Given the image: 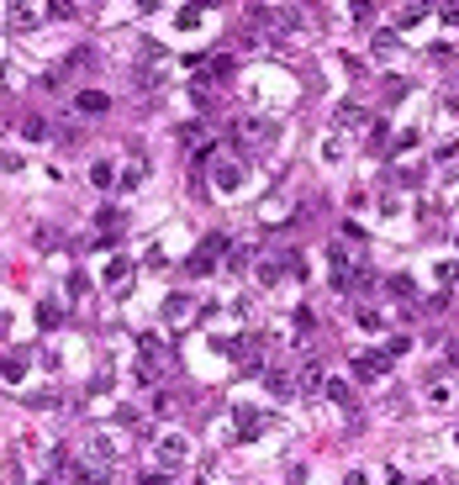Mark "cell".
Returning <instances> with one entry per match:
<instances>
[{
    "instance_id": "cell-1",
    "label": "cell",
    "mask_w": 459,
    "mask_h": 485,
    "mask_svg": "<svg viewBox=\"0 0 459 485\" xmlns=\"http://www.w3.org/2000/svg\"><path fill=\"white\" fill-rule=\"evenodd\" d=\"M174 364V354L164 343H153V338H143V354H137V380H164Z\"/></svg>"
},
{
    "instance_id": "cell-20",
    "label": "cell",
    "mask_w": 459,
    "mask_h": 485,
    "mask_svg": "<svg viewBox=\"0 0 459 485\" xmlns=\"http://www.w3.org/2000/svg\"><path fill=\"white\" fill-rule=\"evenodd\" d=\"M37 322H43V327L53 332V327H59V306H53V301H43V311H37Z\"/></svg>"
},
{
    "instance_id": "cell-2",
    "label": "cell",
    "mask_w": 459,
    "mask_h": 485,
    "mask_svg": "<svg viewBox=\"0 0 459 485\" xmlns=\"http://www.w3.org/2000/svg\"><path fill=\"white\" fill-rule=\"evenodd\" d=\"M227 137H232V142H248V148H264V142L275 137V121H264V117H243V121H232Z\"/></svg>"
},
{
    "instance_id": "cell-19",
    "label": "cell",
    "mask_w": 459,
    "mask_h": 485,
    "mask_svg": "<svg viewBox=\"0 0 459 485\" xmlns=\"http://www.w3.org/2000/svg\"><path fill=\"white\" fill-rule=\"evenodd\" d=\"M391 47H396V27H380L375 32V53H391Z\"/></svg>"
},
{
    "instance_id": "cell-17",
    "label": "cell",
    "mask_w": 459,
    "mask_h": 485,
    "mask_svg": "<svg viewBox=\"0 0 459 485\" xmlns=\"http://www.w3.org/2000/svg\"><path fill=\"white\" fill-rule=\"evenodd\" d=\"M185 311H190V301H185V296H170V301H164V317H170V322H185Z\"/></svg>"
},
{
    "instance_id": "cell-27",
    "label": "cell",
    "mask_w": 459,
    "mask_h": 485,
    "mask_svg": "<svg viewBox=\"0 0 459 485\" xmlns=\"http://www.w3.org/2000/svg\"><path fill=\"white\" fill-rule=\"evenodd\" d=\"M143 485H170V480H164V470H143Z\"/></svg>"
},
{
    "instance_id": "cell-7",
    "label": "cell",
    "mask_w": 459,
    "mask_h": 485,
    "mask_svg": "<svg viewBox=\"0 0 459 485\" xmlns=\"http://www.w3.org/2000/svg\"><path fill=\"white\" fill-rule=\"evenodd\" d=\"M74 111H80V117H106L111 111V100L100 90H80V100H74Z\"/></svg>"
},
{
    "instance_id": "cell-25",
    "label": "cell",
    "mask_w": 459,
    "mask_h": 485,
    "mask_svg": "<svg viewBox=\"0 0 459 485\" xmlns=\"http://www.w3.org/2000/svg\"><path fill=\"white\" fill-rule=\"evenodd\" d=\"M11 22H16V27H37V11H22V6H16V11H11Z\"/></svg>"
},
{
    "instance_id": "cell-10",
    "label": "cell",
    "mask_w": 459,
    "mask_h": 485,
    "mask_svg": "<svg viewBox=\"0 0 459 485\" xmlns=\"http://www.w3.org/2000/svg\"><path fill=\"white\" fill-rule=\"evenodd\" d=\"M211 264H217V253H211V248L201 243V248H195L190 259H185V274H190V280H201V274H211Z\"/></svg>"
},
{
    "instance_id": "cell-29",
    "label": "cell",
    "mask_w": 459,
    "mask_h": 485,
    "mask_svg": "<svg viewBox=\"0 0 459 485\" xmlns=\"http://www.w3.org/2000/svg\"><path fill=\"white\" fill-rule=\"evenodd\" d=\"M43 485H53V480H43Z\"/></svg>"
},
{
    "instance_id": "cell-14",
    "label": "cell",
    "mask_w": 459,
    "mask_h": 485,
    "mask_svg": "<svg viewBox=\"0 0 459 485\" xmlns=\"http://www.w3.org/2000/svg\"><path fill=\"white\" fill-rule=\"evenodd\" d=\"M22 375H27V359H22V354L0 359V380H22Z\"/></svg>"
},
{
    "instance_id": "cell-5",
    "label": "cell",
    "mask_w": 459,
    "mask_h": 485,
    "mask_svg": "<svg viewBox=\"0 0 459 485\" xmlns=\"http://www.w3.org/2000/svg\"><path fill=\"white\" fill-rule=\"evenodd\" d=\"M264 391L275 396V401H290V396H296V380H290V369H264Z\"/></svg>"
},
{
    "instance_id": "cell-21",
    "label": "cell",
    "mask_w": 459,
    "mask_h": 485,
    "mask_svg": "<svg viewBox=\"0 0 459 485\" xmlns=\"http://www.w3.org/2000/svg\"><path fill=\"white\" fill-rule=\"evenodd\" d=\"M317 327V317H312V306H301V311H296V332H301V338H306V332H312Z\"/></svg>"
},
{
    "instance_id": "cell-3",
    "label": "cell",
    "mask_w": 459,
    "mask_h": 485,
    "mask_svg": "<svg viewBox=\"0 0 459 485\" xmlns=\"http://www.w3.org/2000/svg\"><path fill=\"white\" fill-rule=\"evenodd\" d=\"M391 375V354L386 348H364V354H354V380H380Z\"/></svg>"
},
{
    "instance_id": "cell-4",
    "label": "cell",
    "mask_w": 459,
    "mask_h": 485,
    "mask_svg": "<svg viewBox=\"0 0 459 485\" xmlns=\"http://www.w3.org/2000/svg\"><path fill=\"white\" fill-rule=\"evenodd\" d=\"M185 459H190L185 438H180V433H164V438H158V470H180Z\"/></svg>"
},
{
    "instance_id": "cell-22",
    "label": "cell",
    "mask_w": 459,
    "mask_h": 485,
    "mask_svg": "<svg viewBox=\"0 0 459 485\" xmlns=\"http://www.w3.org/2000/svg\"><path fill=\"white\" fill-rule=\"evenodd\" d=\"M96 185L111 190V185H116V169H111V164H96Z\"/></svg>"
},
{
    "instance_id": "cell-12",
    "label": "cell",
    "mask_w": 459,
    "mask_h": 485,
    "mask_svg": "<svg viewBox=\"0 0 459 485\" xmlns=\"http://www.w3.org/2000/svg\"><path fill=\"white\" fill-rule=\"evenodd\" d=\"M322 391H327V401H338L343 412H354V401H349V385H343V380H327Z\"/></svg>"
},
{
    "instance_id": "cell-9",
    "label": "cell",
    "mask_w": 459,
    "mask_h": 485,
    "mask_svg": "<svg viewBox=\"0 0 459 485\" xmlns=\"http://www.w3.org/2000/svg\"><path fill=\"white\" fill-rule=\"evenodd\" d=\"M232 417H238V443H254L264 433V417L259 412H232Z\"/></svg>"
},
{
    "instance_id": "cell-8",
    "label": "cell",
    "mask_w": 459,
    "mask_h": 485,
    "mask_svg": "<svg viewBox=\"0 0 459 485\" xmlns=\"http://www.w3.org/2000/svg\"><path fill=\"white\" fill-rule=\"evenodd\" d=\"M211 179H217V190H238V185H243V164H232V158H222V164L211 169Z\"/></svg>"
},
{
    "instance_id": "cell-18",
    "label": "cell",
    "mask_w": 459,
    "mask_h": 485,
    "mask_svg": "<svg viewBox=\"0 0 459 485\" xmlns=\"http://www.w3.org/2000/svg\"><path fill=\"white\" fill-rule=\"evenodd\" d=\"M423 16H428V6H423V0H412V6H401V27L423 22Z\"/></svg>"
},
{
    "instance_id": "cell-16",
    "label": "cell",
    "mask_w": 459,
    "mask_h": 485,
    "mask_svg": "<svg viewBox=\"0 0 459 485\" xmlns=\"http://www.w3.org/2000/svg\"><path fill=\"white\" fill-rule=\"evenodd\" d=\"M22 137H48V121H43V117H22Z\"/></svg>"
},
{
    "instance_id": "cell-26",
    "label": "cell",
    "mask_w": 459,
    "mask_h": 485,
    "mask_svg": "<svg viewBox=\"0 0 459 485\" xmlns=\"http://www.w3.org/2000/svg\"><path fill=\"white\" fill-rule=\"evenodd\" d=\"M444 364H449V369H459V338H454V343L444 348Z\"/></svg>"
},
{
    "instance_id": "cell-15",
    "label": "cell",
    "mask_w": 459,
    "mask_h": 485,
    "mask_svg": "<svg viewBox=\"0 0 459 485\" xmlns=\"http://www.w3.org/2000/svg\"><path fill=\"white\" fill-rule=\"evenodd\" d=\"M338 121H343V127H370V111H364V106H359V111L343 106V111H338Z\"/></svg>"
},
{
    "instance_id": "cell-24",
    "label": "cell",
    "mask_w": 459,
    "mask_h": 485,
    "mask_svg": "<svg viewBox=\"0 0 459 485\" xmlns=\"http://www.w3.org/2000/svg\"><path fill=\"white\" fill-rule=\"evenodd\" d=\"M407 348H412V338H407V332H396V338H391V348H386V354H391V359H401V354H407Z\"/></svg>"
},
{
    "instance_id": "cell-11",
    "label": "cell",
    "mask_w": 459,
    "mask_h": 485,
    "mask_svg": "<svg viewBox=\"0 0 459 485\" xmlns=\"http://www.w3.org/2000/svg\"><path fill=\"white\" fill-rule=\"evenodd\" d=\"M301 385H306V391H322V385H327V375H322L317 359H306V364H301Z\"/></svg>"
},
{
    "instance_id": "cell-23",
    "label": "cell",
    "mask_w": 459,
    "mask_h": 485,
    "mask_svg": "<svg viewBox=\"0 0 459 485\" xmlns=\"http://www.w3.org/2000/svg\"><path fill=\"white\" fill-rule=\"evenodd\" d=\"M391 290H396V296H407V301H412V296H417V285H412V280H407V274H396V280H391Z\"/></svg>"
},
{
    "instance_id": "cell-6",
    "label": "cell",
    "mask_w": 459,
    "mask_h": 485,
    "mask_svg": "<svg viewBox=\"0 0 459 485\" xmlns=\"http://www.w3.org/2000/svg\"><path fill=\"white\" fill-rule=\"evenodd\" d=\"M201 80H206V84L232 80V53H211V59H206V69H201Z\"/></svg>"
},
{
    "instance_id": "cell-13",
    "label": "cell",
    "mask_w": 459,
    "mask_h": 485,
    "mask_svg": "<svg viewBox=\"0 0 459 485\" xmlns=\"http://www.w3.org/2000/svg\"><path fill=\"white\" fill-rule=\"evenodd\" d=\"M127 274H133V264H127V259H111V269H106V280L116 285V290H127Z\"/></svg>"
},
{
    "instance_id": "cell-28",
    "label": "cell",
    "mask_w": 459,
    "mask_h": 485,
    "mask_svg": "<svg viewBox=\"0 0 459 485\" xmlns=\"http://www.w3.org/2000/svg\"><path fill=\"white\" fill-rule=\"evenodd\" d=\"M343 485H370V475H364V470H354V475H343Z\"/></svg>"
}]
</instances>
